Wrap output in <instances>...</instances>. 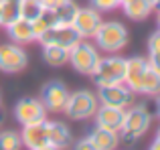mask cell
I'll return each mask as SVG.
<instances>
[{"instance_id": "6da1fadb", "label": "cell", "mask_w": 160, "mask_h": 150, "mask_svg": "<svg viewBox=\"0 0 160 150\" xmlns=\"http://www.w3.org/2000/svg\"><path fill=\"white\" fill-rule=\"evenodd\" d=\"M150 124H152V114H150L146 103H138V106L126 110L124 124L120 130V142L134 144L140 136H144L148 132Z\"/></svg>"}, {"instance_id": "7a4b0ae2", "label": "cell", "mask_w": 160, "mask_h": 150, "mask_svg": "<svg viewBox=\"0 0 160 150\" xmlns=\"http://www.w3.org/2000/svg\"><path fill=\"white\" fill-rule=\"evenodd\" d=\"M128 37H130L128 28L122 22H118V20H103L99 24L98 32H95L93 41L99 51L108 53V55H113V53H120L128 45Z\"/></svg>"}, {"instance_id": "3957f363", "label": "cell", "mask_w": 160, "mask_h": 150, "mask_svg": "<svg viewBox=\"0 0 160 150\" xmlns=\"http://www.w3.org/2000/svg\"><path fill=\"white\" fill-rule=\"evenodd\" d=\"M124 75H126V59L120 57L118 53L108 55V57H99L95 69L91 71L93 83L98 87L124 83Z\"/></svg>"}, {"instance_id": "277c9868", "label": "cell", "mask_w": 160, "mask_h": 150, "mask_svg": "<svg viewBox=\"0 0 160 150\" xmlns=\"http://www.w3.org/2000/svg\"><path fill=\"white\" fill-rule=\"evenodd\" d=\"M98 108H99V99L93 91L79 89V91H73V93L69 91V98H67L63 112L71 120H89V118H93Z\"/></svg>"}, {"instance_id": "5b68a950", "label": "cell", "mask_w": 160, "mask_h": 150, "mask_svg": "<svg viewBox=\"0 0 160 150\" xmlns=\"http://www.w3.org/2000/svg\"><path fill=\"white\" fill-rule=\"evenodd\" d=\"M99 61V49L87 41H79L69 49V63L71 67L81 75H91Z\"/></svg>"}, {"instance_id": "8992f818", "label": "cell", "mask_w": 160, "mask_h": 150, "mask_svg": "<svg viewBox=\"0 0 160 150\" xmlns=\"http://www.w3.org/2000/svg\"><path fill=\"white\" fill-rule=\"evenodd\" d=\"M37 41H39L43 47L55 45V47L71 49L75 43L81 41V37L77 35V31H75L71 24H53V27H49L45 32H41V35L37 37Z\"/></svg>"}, {"instance_id": "52a82bcc", "label": "cell", "mask_w": 160, "mask_h": 150, "mask_svg": "<svg viewBox=\"0 0 160 150\" xmlns=\"http://www.w3.org/2000/svg\"><path fill=\"white\" fill-rule=\"evenodd\" d=\"M28 65L27 51L18 43L0 45V71L2 73H20Z\"/></svg>"}, {"instance_id": "ba28073f", "label": "cell", "mask_w": 160, "mask_h": 150, "mask_svg": "<svg viewBox=\"0 0 160 150\" xmlns=\"http://www.w3.org/2000/svg\"><path fill=\"white\" fill-rule=\"evenodd\" d=\"M134 91L130 89L126 83H116V85H103L98 87V99L106 106H113V108H126L134 106Z\"/></svg>"}, {"instance_id": "9c48e42d", "label": "cell", "mask_w": 160, "mask_h": 150, "mask_svg": "<svg viewBox=\"0 0 160 150\" xmlns=\"http://www.w3.org/2000/svg\"><path fill=\"white\" fill-rule=\"evenodd\" d=\"M14 118L22 126L35 124V122H43V120H47V108L37 98H22L14 106Z\"/></svg>"}, {"instance_id": "30bf717a", "label": "cell", "mask_w": 160, "mask_h": 150, "mask_svg": "<svg viewBox=\"0 0 160 150\" xmlns=\"http://www.w3.org/2000/svg\"><path fill=\"white\" fill-rule=\"evenodd\" d=\"M102 22H103L102 12L89 6V8H77V14H75L71 27L77 31V35L81 39H93Z\"/></svg>"}, {"instance_id": "8fae6325", "label": "cell", "mask_w": 160, "mask_h": 150, "mask_svg": "<svg viewBox=\"0 0 160 150\" xmlns=\"http://www.w3.org/2000/svg\"><path fill=\"white\" fill-rule=\"evenodd\" d=\"M41 93H43L41 102L45 103L47 112H63V108H65V103H67V98H69L67 85L63 81H59V79L47 81L43 85V89H41Z\"/></svg>"}, {"instance_id": "7c38bea8", "label": "cell", "mask_w": 160, "mask_h": 150, "mask_svg": "<svg viewBox=\"0 0 160 150\" xmlns=\"http://www.w3.org/2000/svg\"><path fill=\"white\" fill-rule=\"evenodd\" d=\"M124 116H126V110L102 103V106L95 110L93 118H95V126L98 128H106V130H112V132H118V134H120L122 124H124Z\"/></svg>"}, {"instance_id": "4fadbf2b", "label": "cell", "mask_w": 160, "mask_h": 150, "mask_svg": "<svg viewBox=\"0 0 160 150\" xmlns=\"http://www.w3.org/2000/svg\"><path fill=\"white\" fill-rule=\"evenodd\" d=\"M20 138H22V146H27L28 150L49 146V142H47V120L22 126Z\"/></svg>"}, {"instance_id": "5bb4252c", "label": "cell", "mask_w": 160, "mask_h": 150, "mask_svg": "<svg viewBox=\"0 0 160 150\" xmlns=\"http://www.w3.org/2000/svg\"><path fill=\"white\" fill-rule=\"evenodd\" d=\"M47 142L55 150H65L73 142V134H71L69 126L63 122H47Z\"/></svg>"}, {"instance_id": "9a60e30c", "label": "cell", "mask_w": 160, "mask_h": 150, "mask_svg": "<svg viewBox=\"0 0 160 150\" xmlns=\"http://www.w3.org/2000/svg\"><path fill=\"white\" fill-rule=\"evenodd\" d=\"M6 32H8V37L12 39V43H18V45L37 41L32 22H31V20H27V18H22V16H18L16 20H12V22L6 27Z\"/></svg>"}, {"instance_id": "2e32d148", "label": "cell", "mask_w": 160, "mask_h": 150, "mask_svg": "<svg viewBox=\"0 0 160 150\" xmlns=\"http://www.w3.org/2000/svg\"><path fill=\"white\" fill-rule=\"evenodd\" d=\"M87 140L98 150H116L120 146V134H118V132L106 130V128H98V126L91 130V134L87 136Z\"/></svg>"}, {"instance_id": "e0dca14e", "label": "cell", "mask_w": 160, "mask_h": 150, "mask_svg": "<svg viewBox=\"0 0 160 150\" xmlns=\"http://www.w3.org/2000/svg\"><path fill=\"white\" fill-rule=\"evenodd\" d=\"M122 8H124V14L130 20H144L154 10V0H130Z\"/></svg>"}, {"instance_id": "ac0fdd59", "label": "cell", "mask_w": 160, "mask_h": 150, "mask_svg": "<svg viewBox=\"0 0 160 150\" xmlns=\"http://www.w3.org/2000/svg\"><path fill=\"white\" fill-rule=\"evenodd\" d=\"M43 59L51 67H63L65 63H69V49L55 47V45L43 47Z\"/></svg>"}, {"instance_id": "d6986e66", "label": "cell", "mask_w": 160, "mask_h": 150, "mask_svg": "<svg viewBox=\"0 0 160 150\" xmlns=\"http://www.w3.org/2000/svg\"><path fill=\"white\" fill-rule=\"evenodd\" d=\"M77 4L73 0H63L57 8H53V16H55V22L57 24H71L77 14Z\"/></svg>"}, {"instance_id": "ffe728a7", "label": "cell", "mask_w": 160, "mask_h": 150, "mask_svg": "<svg viewBox=\"0 0 160 150\" xmlns=\"http://www.w3.org/2000/svg\"><path fill=\"white\" fill-rule=\"evenodd\" d=\"M20 16V0H0V24L8 27Z\"/></svg>"}, {"instance_id": "44dd1931", "label": "cell", "mask_w": 160, "mask_h": 150, "mask_svg": "<svg viewBox=\"0 0 160 150\" xmlns=\"http://www.w3.org/2000/svg\"><path fill=\"white\" fill-rule=\"evenodd\" d=\"M140 93L142 95H160V73L150 65L148 71L144 75V81H142V87H140Z\"/></svg>"}, {"instance_id": "7402d4cb", "label": "cell", "mask_w": 160, "mask_h": 150, "mask_svg": "<svg viewBox=\"0 0 160 150\" xmlns=\"http://www.w3.org/2000/svg\"><path fill=\"white\" fill-rule=\"evenodd\" d=\"M0 150H22V138L14 130L0 132Z\"/></svg>"}, {"instance_id": "603a6c76", "label": "cell", "mask_w": 160, "mask_h": 150, "mask_svg": "<svg viewBox=\"0 0 160 150\" xmlns=\"http://www.w3.org/2000/svg\"><path fill=\"white\" fill-rule=\"evenodd\" d=\"M43 10L45 8L41 6L37 0H20V16L22 18H27V20H37L41 14H43Z\"/></svg>"}, {"instance_id": "cb8c5ba5", "label": "cell", "mask_w": 160, "mask_h": 150, "mask_svg": "<svg viewBox=\"0 0 160 150\" xmlns=\"http://www.w3.org/2000/svg\"><path fill=\"white\" fill-rule=\"evenodd\" d=\"M53 24H57V22H55V16H53V10H47V8H45L43 14H41L37 20H32V28H35V35L39 37L41 32H45L49 27H53Z\"/></svg>"}, {"instance_id": "d4e9b609", "label": "cell", "mask_w": 160, "mask_h": 150, "mask_svg": "<svg viewBox=\"0 0 160 150\" xmlns=\"http://www.w3.org/2000/svg\"><path fill=\"white\" fill-rule=\"evenodd\" d=\"M91 6L99 12H106V10H113V8L120 6V0H91Z\"/></svg>"}, {"instance_id": "484cf974", "label": "cell", "mask_w": 160, "mask_h": 150, "mask_svg": "<svg viewBox=\"0 0 160 150\" xmlns=\"http://www.w3.org/2000/svg\"><path fill=\"white\" fill-rule=\"evenodd\" d=\"M148 53H150V55L160 53V28L150 35V39H148Z\"/></svg>"}, {"instance_id": "4316f807", "label": "cell", "mask_w": 160, "mask_h": 150, "mask_svg": "<svg viewBox=\"0 0 160 150\" xmlns=\"http://www.w3.org/2000/svg\"><path fill=\"white\" fill-rule=\"evenodd\" d=\"M73 150H98V148H95L87 138H83V140H77V144L73 146Z\"/></svg>"}, {"instance_id": "83f0119b", "label": "cell", "mask_w": 160, "mask_h": 150, "mask_svg": "<svg viewBox=\"0 0 160 150\" xmlns=\"http://www.w3.org/2000/svg\"><path fill=\"white\" fill-rule=\"evenodd\" d=\"M37 2H39L43 8H47V10H53V8H57L63 0H37Z\"/></svg>"}, {"instance_id": "f1b7e54d", "label": "cell", "mask_w": 160, "mask_h": 150, "mask_svg": "<svg viewBox=\"0 0 160 150\" xmlns=\"http://www.w3.org/2000/svg\"><path fill=\"white\" fill-rule=\"evenodd\" d=\"M148 63L160 73V53H154V55H150V57H148Z\"/></svg>"}, {"instance_id": "f546056e", "label": "cell", "mask_w": 160, "mask_h": 150, "mask_svg": "<svg viewBox=\"0 0 160 150\" xmlns=\"http://www.w3.org/2000/svg\"><path fill=\"white\" fill-rule=\"evenodd\" d=\"M148 150H160V140L156 138V140H154V142H152V146H150Z\"/></svg>"}, {"instance_id": "4dcf8cb0", "label": "cell", "mask_w": 160, "mask_h": 150, "mask_svg": "<svg viewBox=\"0 0 160 150\" xmlns=\"http://www.w3.org/2000/svg\"><path fill=\"white\" fill-rule=\"evenodd\" d=\"M4 120H6V114H4V110H2V108H0V126H2V124H4Z\"/></svg>"}, {"instance_id": "1f68e13d", "label": "cell", "mask_w": 160, "mask_h": 150, "mask_svg": "<svg viewBox=\"0 0 160 150\" xmlns=\"http://www.w3.org/2000/svg\"><path fill=\"white\" fill-rule=\"evenodd\" d=\"M156 114L160 116V95H156Z\"/></svg>"}, {"instance_id": "d6a6232c", "label": "cell", "mask_w": 160, "mask_h": 150, "mask_svg": "<svg viewBox=\"0 0 160 150\" xmlns=\"http://www.w3.org/2000/svg\"><path fill=\"white\" fill-rule=\"evenodd\" d=\"M37 150H55L53 146H43V148H37Z\"/></svg>"}, {"instance_id": "836d02e7", "label": "cell", "mask_w": 160, "mask_h": 150, "mask_svg": "<svg viewBox=\"0 0 160 150\" xmlns=\"http://www.w3.org/2000/svg\"><path fill=\"white\" fill-rule=\"evenodd\" d=\"M154 8H158V10H160V0H154Z\"/></svg>"}, {"instance_id": "e575fe53", "label": "cell", "mask_w": 160, "mask_h": 150, "mask_svg": "<svg viewBox=\"0 0 160 150\" xmlns=\"http://www.w3.org/2000/svg\"><path fill=\"white\" fill-rule=\"evenodd\" d=\"M130 0H120V6H124V4H128Z\"/></svg>"}, {"instance_id": "d590c367", "label": "cell", "mask_w": 160, "mask_h": 150, "mask_svg": "<svg viewBox=\"0 0 160 150\" xmlns=\"http://www.w3.org/2000/svg\"><path fill=\"white\" fill-rule=\"evenodd\" d=\"M158 28H160V12H158Z\"/></svg>"}, {"instance_id": "8d00e7d4", "label": "cell", "mask_w": 160, "mask_h": 150, "mask_svg": "<svg viewBox=\"0 0 160 150\" xmlns=\"http://www.w3.org/2000/svg\"><path fill=\"white\" fill-rule=\"evenodd\" d=\"M156 138H158V140H160V130H158V134H156Z\"/></svg>"}]
</instances>
